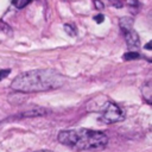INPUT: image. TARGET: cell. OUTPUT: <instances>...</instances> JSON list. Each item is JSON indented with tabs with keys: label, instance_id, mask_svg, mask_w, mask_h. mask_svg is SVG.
Listing matches in <instances>:
<instances>
[{
	"label": "cell",
	"instance_id": "6da1fadb",
	"mask_svg": "<svg viewBox=\"0 0 152 152\" xmlns=\"http://www.w3.org/2000/svg\"><path fill=\"white\" fill-rule=\"evenodd\" d=\"M65 77L55 69H34L19 74L11 84V88L19 93H38L61 88Z\"/></svg>",
	"mask_w": 152,
	"mask_h": 152
},
{
	"label": "cell",
	"instance_id": "7a4b0ae2",
	"mask_svg": "<svg viewBox=\"0 0 152 152\" xmlns=\"http://www.w3.org/2000/svg\"><path fill=\"white\" fill-rule=\"evenodd\" d=\"M58 141L74 150L99 151L107 146L108 137L100 131L87 128L66 129L58 133Z\"/></svg>",
	"mask_w": 152,
	"mask_h": 152
},
{
	"label": "cell",
	"instance_id": "3957f363",
	"mask_svg": "<svg viewBox=\"0 0 152 152\" xmlns=\"http://www.w3.org/2000/svg\"><path fill=\"white\" fill-rule=\"evenodd\" d=\"M125 114L122 112V109L113 102H108L107 106L102 109V119L107 122H116V121H121L124 120Z\"/></svg>",
	"mask_w": 152,
	"mask_h": 152
},
{
	"label": "cell",
	"instance_id": "277c9868",
	"mask_svg": "<svg viewBox=\"0 0 152 152\" xmlns=\"http://www.w3.org/2000/svg\"><path fill=\"white\" fill-rule=\"evenodd\" d=\"M125 40H126V44L129 49H138L140 46V39H139V36L138 33L132 28L127 32H125Z\"/></svg>",
	"mask_w": 152,
	"mask_h": 152
},
{
	"label": "cell",
	"instance_id": "5b68a950",
	"mask_svg": "<svg viewBox=\"0 0 152 152\" xmlns=\"http://www.w3.org/2000/svg\"><path fill=\"white\" fill-rule=\"evenodd\" d=\"M46 114H48V109L46 108L36 107V108H32L30 110L24 112L20 116L21 118H34V116H43V115H46Z\"/></svg>",
	"mask_w": 152,
	"mask_h": 152
},
{
	"label": "cell",
	"instance_id": "8992f818",
	"mask_svg": "<svg viewBox=\"0 0 152 152\" xmlns=\"http://www.w3.org/2000/svg\"><path fill=\"white\" fill-rule=\"evenodd\" d=\"M133 23H134V20L131 17H122L119 19V26L124 31V33L133 28Z\"/></svg>",
	"mask_w": 152,
	"mask_h": 152
},
{
	"label": "cell",
	"instance_id": "52a82bcc",
	"mask_svg": "<svg viewBox=\"0 0 152 152\" xmlns=\"http://www.w3.org/2000/svg\"><path fill=\"white\" fill-rule=\"evenodd\" d=\"M139 57H140V55H139L138 52H135V51L126 52V53L122 56V58H124L125 61H133V59H138Z\"/></svg>",
	"mask_w": 152,
	"mask_h": 152
},
{
	"label": "cell",
	"instance_id": "ba28073f",
	"mask_svg": "<svg viewBox=\"0 0 152 152\" xmlns=\"http://www.w3.org/2000/svg\"><path fill=\"white\" fill-rule=\"evenodd\" d=\"M64 30H65V32L69 36H71V37H75L76 36V28H75V26L72 24H65L64 25Z\"/></svg>",
	"mask_w": 152,
	"mask_h": 152
},
{
	"label": "cell",
	"instance_id": "9c48e42d",
	"mask_svg": "<svg viewBox=\"0 0 152 152\" xmlns=\"http://www.w3.org/2000/svg\"><path fill=\"white\" fill-rule=\"evenodd\" d=\"M31 0H12V4L17 7V8H23L25 7Z\"/></svg>",
	"mask_w": 152,
	"mask_h": 152
},
{
	"label": "cell",
	"instance_id": "30bf717a",
	"mask_svg": "<svg viewBox=\"0 0 152 152\" xmlns=\"http://www.w3.org/2000/svg\"><path fill=\"white\" fill-rule=\"evenodd\" d=\"M11 72V70L10 69H6V70H0V81L1 80H4L6 76H8V74Z\"/></svg>",
	"mask_w": 152,
	"mask_h": 152
},
{
	"label": "cell",
	"instance_id": "8fae6325",
	"mask_svg": "<svg viewBox=\"0 0 152 152\" xmlns=\"http://www.w3.org/2000/svg\"><path fill=\"white\" fill-rule=\"evenodd\" d=\"M103 19H104L103 14H96V15L94 17V20H95L97 24H101V23L103 21Z\"/></svg>",
	"mask_w": 152,
	"mask_h": 152
},
{
	"label": "cell",
	"instance_id": "7c38bea8",
	"mask_svg": "<svg viewBox=\"0 0 152 152\" xmlns=\"http://www.w3.org/2000/svg\"><path fill=\"white\" fill-rule=\"evenodd\" d=\"M94 5H95V7L97 10H103V7H104L102 1H100V0H94Z\"/></svg>",
	"mask_w": 152,
	"mask_h": 152
},
{
	"label": "cell",
	"instance_id": "4fadbf2b",
	"mask_svg": "<svg viewBox=\"0 0 152 152\" xmlns=\"http://www.w3.org/2000/svg\"><path fill=\"white\" fill-rule=\"evenodd\" d=\"M34 152H53L51 150H40V151H34Z\"/></svg>",
	"mask_w": 152,
	"mask_h": 152
},
{
	"label": "cell",
	"instance_id": "5bb4252c",
	"mask_svg": "<svg viewBox=\"0 0 152 152\" xmlns=\"http://www.w3.org/2000/svg\"><path fill=\"white\" fill-rule=\"evenodd\" d=\"M145 49H147V50H151V43H147V44H146V46H145Z\"/></svg>",
	"mask_w": 152,
	"mask_h": 152
}]
</instances>
